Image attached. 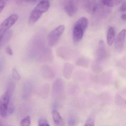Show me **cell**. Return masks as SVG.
I'll list each match as a JSON object with an SVG mask.
<instances>
[{
  "label": "cell",
  "instance_id": "1",
  "mask_svg": "<svg viewBox=\"0 0 126 126\" xmlns=\"http://www.w3.org/2000/svg\"><path fill=\"white\" fill-rule=\"evenodd\" d=\"M50 6V2L48 0H45L40 2L31 13L29 19V24L32 25L37 22L43 14L48 11Z\"/></svg>",
  "mask_w": 126,
  "mask_h": 126
},
{
  "label": "cell",
  "instance_id": "2",
  "mask_svg": "<svg viewBox=\"0 0 126 126\" xmlns=\"http://www.w3.org/2000/svg\"><path fill=\"white\" fill-rule=\"evenodd\" d=\"M15 88L14 82L9 83L5 93L0 98V115L5 117L8 115V109L10 98Z\"/></svg>",
  "mask_w": 126,
  "mask_h": 126
},
{
  "label": "cell",
  "instance_id": "3",
  "mask_svg": "<svg viewBox=\"0 0 126 126\" xmlns=\"http://www.w3.org/2000/svg\"><path fill=\"white\" fill-rule=\"evenodd\" d=\"M18 18L17 15H12L0 24V45L5 33L16 22Z\"/></svg>",
  "mask_w": 126,
  "mask_h": 126
},
{
  "label": "cell",
  "instance_id": "4",
  "mask_svg": "<svg viewBox=\"0 0 126 126\" xmlns=\"http://www.w3.org/2000/svg\"><path fill=\"white\" fill-rule=\"evenodd\" d=\"M65 28L64 25H61L49 34L47 37V42L50 46L54 47L57 45L64 31Z\"/></svg>",
  "mask_w": 126,
  "mask_h": 126
},
{
  "label": "cell",
  "instance_id": "5",
  "mask_svg": "<svg viewBox=\"0 0 126 126\" xmlns=\"http://www.w3.org/2000/svg\"><path fill=\"white\" fill-rule=\"evenodd\" d=\"M107 55V53L104 43L103 40H100L99 42L96 53V60L95 62L100 64L105 60Z\"/></svg>",
  "mask_w": 126,
  "mask_h": 126
},
{
  "label": "cell",
  "instance_id": "6",
  "mask_svg": "<svg viewBox=\"0 0 126 126\" xmlns=\"http://www.w3.org/2000/svg\"><path fill=\"white\" fill-rule=\"evenodd\" d=\"M126 30L123 29L117 36L115 43V48L116 51L121 52L125 47Z\"/></svg>",
  "mask_w": 126,
  "mask_h": 126
},
{
  "label": "cell",
  "instance_id": "7",
  "mask_svg": "<svg viewBox=\"0 0 126 126\" xmlns=\"http://www.w3.org/2000/svg\"><path fill=\"white\" fill-rule=\"evenodd\" d=\"M86 30L84 27L76 22L73 30V40L74 43L77 44L81 41Z\"/></svg>",
  "mask_w": 126,
  "mask_h": 126
},
{
  "label": "cell",
  "instance_id": "8",
  "mask_svg": "<svg viewBox=\"0 0 126 126\" xmlns=\"http://www.w3.org/2000/svg\"><path fill=\"white\" fill-rule=\"evenodd\" d=\"M64 8L68 16H73L77 12V3L74 0H67L64 3Z\"/></svg>",
  "mask_w": 126,
  "mask_h": 126
},
{
  "label": "cell",
  "instance_id": "9",
  "mask_svg": "<svg viewBox=\"0 0 126 126\" xmlns=\"http://www.w3.org/2000/svg\"><path fill=\"white\" fill-rule=\"evenodd\" d=\"M64 89V84L62 79H58L54 82L53 86V94L55 96H58L62 93Z\"/></svg>",
  "mask_w": 126,
  "mask_h": 126
},
{
  "label": "cell",
  "instance_id": "10",
  "mask_svg": "<svg viewBox=\"0 0 126 126\" xmlns=\"http://www.w3.org/2000/svg\"><path fill=\"white\" fill-rule=\"evenodd\" d=\"M41 72L43 77L45 79H50L54 77L55 73L52 68L49 65H45L42 66Z\"/></svg>",
  "mask_w": 126,
  "mask_h": 126
},
{
  "label": "cell",
  "instance_id": "11",
  "mask_svg": "<svg viewBox=\"0 0 126 126\" xmlns=\"http://www.w3.org/2000/svg\"><path fill=\"white\" fill-rule=\"evenodd\" d=\"M57 53L59 57L64 60L69 59L72 56L71 51L64 47H60L58 48Z\"/></svg>",
  "mask_w": 126,
  "mask_h": 126
},
{
  "label": "cell",
  "instance_id": "12",
  "mask_svg": "<svg viewBox=\"0 0 126 126\" xmlns=\"http://www.w3.org/2000/svg\"><path fill=\"white\" fill-rule=\"evenodd\" d=\"M85 8L88 13H94L96 9V0H86L84 5Z\"/></svg>",
  "mask_w": 126,
  "mask_h": 126
},
{
  "label": "cell",
  "instance_id": "13",
  "mask_svg": "<svg viewBox=\"0 0 126 126\" xmlns=\"http://www.w3.org/2000/svg\"><path fill=\"white\" fill-rule=\"evenodd\" d=\"M53 120L55 124L57 126L63 125V121L61 115L56 110H53L52 112Z\"/></svg>",
  "mask_w": 126,
  "mask_h": 126
},
{
  "label": "cell",
  "instance_id": "14",
  "mask_svg": "<svg viewBox=\"0 0 126 126\" xmlns=\"http://www.w3.org/2000/svg\"><path fill=\"white\" fill-rule=\"evenodd\" d=\"M73 70V66L70 63H66L64 65L63 70L64 77L67 79H69L70 77Z\"/></svg>",
  "mask_w": 126,
  "mask_h": 126
},
{
  "label": "cell",
  "instance_id": "15",
  "mask_svg": "<svg viewBox=\"0 0 126 126\" xmlns=\"http://www.w3.org/2000/svg\"><path fill=\"white\" fill-rule=\"evenodd\" d=\"M115 31L113 27H110L107 33V39L108 44L111 46L113 44L115 37Z\"/></svg>",
  "mask_w": 126,
  "mask_h": 126
},
{
  "label": "cell",
  "instance_id": "16",
  "mask_svg": "<svg viewBox=\"0 0 126 126\" xmlns=\"http://www.w3.org/2000/svg\"><path fill=\"white\" fill-rule=\"evenodd\" d=\"M124 0H102L104 5L108 7H113L121 3Z\"/></svg>",
  "mask_w": 126,
  "mask_h": 126
},
{
  "label": "cell",
  "instance_id": "17",
  "mask_svg": "<svg viewBox=\"0 0 126 126\" xmlns=\"http://www.w3.org/2000/svg\"><path fill=\"white\" fill-rule=\"evenodd\" d=\"M76 64L79 66H81L83 67H87L90 65V61L87 58L81 57L78 59Z\"/></svg>",
  "mask_w": 126,
  "mask_h": 126
},
{
  "label": "cell",
  "instance_id": "18",
  "mask_svg": "<svg viewBox=\"0 0 126 126\" xmlns=\"http://www.w3.org/2000/svg\"><path fill=\"white\" fill-rule=\"evenodd\" d=\"M43 0H17V4H21V3H35L38 2H41ZM48 1H50L51 0H47Z\"/></svg>",
  "mask_w": 126,
  "mask_h": 126
},
{
  "label": "cell",
  "instance_id": "19",
  "mask_svg": "<svg viewBox=\"0 0 126 126\" xmlns=\"http://www.w3.org/2000/svg\"><path fill=\"white\" fill-rule=\"evenodd\" d=\"M92 68L93 70L96 73H99L102 70V68L100 65V64L96 63L95 62L93 64Z\"/></svg>",
  "mask_w": 126,
  "mask_h": 126
},
{
  "label": "cell",
  "instance_id": "20",
  "mask_svg": "<svg viewBox=\"0 0 126 126\" xmlns=\"http://www.w3.org/2000/svg\"><path fill=\"white\" fill-rule=\"evenodd\" d=\"M31 124V118L29 116H27L24 118L21 122L22 126H29Z\"/></svg>",
  "mask_w": 126,
  "mask_h": 126
},
{
  "label": "cell",
  "instance_id": "21",
  "mask_svg": "<svg viewBox=\"0 0 126 126\" xmlns=\"http://www.w3.org/2000/svg\"><path fill=\"white\" fill-rule=\"evenodd\" d=\"M12 76L13 77L15 80L19 81L20 79V76L18 71L15 68H14L12 70Z\"/></svg>",
  "mask_w": 126,
  "mask_h": 126
},
{
  "label": "cell",
  "instance_id": "22",
  "mask_svg": "<svg viewBox=\"0 0 126 126\" xmlns=\"http://www.w3.org/2000/svg\"><path fill=\"white\" fill-rule=\"evenodd\" d=\"M38 124L39 126H49L50 124L45 119L42 118L39 120Z\"/></svg>",
  "mask_w": 126,
  "mask_h": 126
},
{
  "label": "cell",
  "instance_id": "23",
  "mask_svg": "<svg viewBox=\"0 0 126 126\" xmlns=\"http://www.w3.org/2000/svg\"><path fill=\"white\" fill-rule=\"evenodd\" d=\"M85 126H95V121L94 119L92 117H90L86 121Z\"/></svg>",
  "mask_w": 126,
  "mask_h": 126
},
{
  "label": "cell",
  "instance_id": "24",
  "mask_svg": "<svg viewBox=\"0 0 126 126\" xmlns=\"http://www.w3.org/2000/svg\"><path fill=\"white\" fill-rule=\"evenodd\" d=\"M76 121L74 117L73 116H70L69 117L68 121V124L69 126H74L76 125Z\"/></svg>",
  "mask_w": 126,
  "mask_h": 126
},
{
  "label": "cell",
  "instance_id": "25",
  "mask_svg": "<svg viewBox=\"0 0 126 126\" xmlns=\"http://www.w3.org/2000/svg\"><path fill=\"white\" fill-rule=\"evenodd\" d=\"M7 0H0V14L6 5Z\"/></svg>",
  "mask_w": 126,
  "mask_h": 126
},
{
  "label": "cell",
  "instance_id": "26",
  "mask_svg": "<svg viewBox=\"0 0 126 126\" xmlns=\"http://www.w3.org/2000/svg\"><path fill=\"white\" fill-rule=\"evenodd\" d=\"M6 51L8 54H9L10 56H12L13 55V51L11 47L9 46H8L6 47Z\"/></svg>",
  "mask_w": 126,
  "mask_h": 126
},
{
  "label": "cell",
  "instance_id": "27",
  "mask_svg": "<svg viewBox=\"0 0 126 126\" xmlns=\"http://www.w3.org/2000/svg\"><path fill=\"white\" fill-rule=\"evenodd\" d=\"M120 9H121V11L122 12H125L126 10V5L125 2H124L123 3L121 8H120Z\"/></svg>",
  "mask_w": 126,
  "mask_h": 126
},
{
  "label": "cell",
  "instance_id": "28",
  "mask_svg": "<svg viewBox=\"0 0 126 126\" xmlns=\"http://www.w3.org/2000/svg\"><path fill=\"white\" fill-rule=\"evenodd\" d=\"M121 18L123 20H126V14H124L122 15V16H121Z\"/></svg>",
  "mask_w": 126,
  "mask_h": 126
},
{
  "label": "cell",
  "instance_id": "29",
  "mask_svg": "<svg viewBox=\"0 0 126 126\" xmlns=\"http://www.w3.org/2000/svg\"><path fill=\"white\" fill-rule=\"evenodd\" d=\"M1 125H3L2 124L1 122L0 121V126H1Z\"/></svg>",
  "mask_w": 126,
  "mask_h": 126
}]
</instances>
